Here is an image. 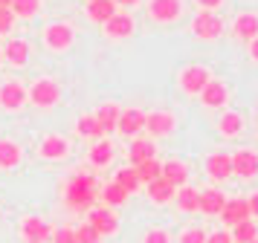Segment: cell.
Returning a JSON list of instances; mask_svg holds the SVG:
<instances>
[{"label":"cell","instance_id":"43","mask_svg":"<svg viewBox=\"0 0 258 243\" xmlns=\"http://www.w3.org/2000/svg\"><path fill=\"white\" fill-rule=\"evenodd\" d=\"M198 3H200V6H203L206 12H215V9H218V6L223 3V0H198Z\"/></svg>","mask_w":258,"mask_h":243},{"label":"cell","instance_id":"30","mask_svg":"<svg viewBox=\"0 0 258 243\" xmlns=\"http://www.w3.org/2000/svg\"><path fill=\"white\" fill-rule=\"evenodd\" d=\"M110 159H113V148H110V142H96L93 148H90V162H93V165L105 168Z\"/></svg>","mask_w":258,"mask_h":243},{"label":"cell","instance_id":"47","mask_svg":"<svg viewBox=\"0 0 258 243\" xmlns=\"http://www.w3.org/2000/svg\"><path fill=\"white\" fill-rule=\"evenodd\" d=\"M252 243H258V237H255V240H252Z\"/></svg>","mask_w":258,"mask_h":243},{"label":"cell","instance_id":"29","mask_svg":"<svg viewBox=\"0 0 258 243\" xmlns=\"http://www.w3.org/2000/svg\"><path fill=\"white\" fill-rule=\"evenodd\" d=\"M177 206H180V211H198V200H200V191H195V188H188V185H183L180 191L174 194Z\"/></svg>","mask_w":258,"mask_h":243},{"label":"cell","instance_id":"36","mask_svg":"<svg viewBox=\"0 0 258 243\" xmlns=\"http://www.w3.org/2000/svg\"><path fill=\"white\" fill-rule=\"evenodd\" d=\"M99 240H102V234H99L90 223H84V226L76 229V243H99Z\"/></svg>","mask_w":258,"mask_h":243},{"label":"cell","instance_id":"31","mask_svg":"<svg viewBox=\"0 0 258 243\" xmlns=\"http://www.w3.org/2000/svg\"><path fill=\"white\" fill-rule=\"evenodd\" d=\"M241 127H244V119L238 113H223L221 116V133L223 136H238Z\"/></svg>","mask_w":258,"mask_h":243},{"label":"cell","instance_id":"37","mask_svg":"<svg viewBox=\"0 0 258 243\" xmlns=\"http://www.w3.org/2000/svg\"><path fill=\"white\" fill-rule=\"evenodd\" d=\"M180 243H206V231L203 229H188L180 234Z\"/></svg>","mask_w":258,"mask_h":243},{"label":"cell","instance_id":"39","mask_svg":"<svg viewBox=\"0 0 258 243\" xmlns=\"http://www.w3.org/2000/svg\"><path fill=\"white\" fill-rule=\"evenodd\" d=\"M52 243H76V229H58V231H52Z\"/></svg>","mask_w":258,"mask_h":243},{"label":"cell","instance_id":"24","mask_svg":"<svg viewBox=\"0 0 258 243\" xmlns=\"http://www.w3.org/2000/svg\"><path fill=\"white\" fill-rule=\"evenodd\" d=\"M64 153H67V142L61 136H47L41 142V156L44 159H61Z\"/></svg>","mask_w":258,"mask_h":243},{"label":"cell","instance_id":"13","mask_svg":"<svg viewBox=\"0 0 258 243\" xmlns=\"http://www.w3.org/2000/svg\"><path fill=\"white\" fill-rule=\"evenodd\" d=\"M223 203H226V197L218 191V188H209V191H200V200H198V211H203V214H209V217H215V214H221Z\"/></svg>","mask_w":258,"mask_h":243},{"label":"cell","instance_id":"27","mask_svg":"<svg viewBox=\"0 0 258 243\" xmlns=\"http://www.w3.org/2000/svg\"><path fill=\"white\" fill-rule=\"evenodd\" d=\"M113 183L119 185V188H122V191H125V194H134V191H137V188H140V177H137V171H134V168H119L116 171V177H113Z\"/></svg>","mask_w":258,"mask_h":243},{"label":"cell","instance_id":"38","mask_svg":"<svg viewBox=\"0 0 258 243\" xmlns=\"http://www.w3.org/2000/svg\"><path fill=\"white\" fill-rule=\"evenodd\" d=\"M15 26V15L12 9H0V35H6Z\"/></svg>","mask_w":258,"mask_h":243},{"label":"cell","instance_id":"16","mask_svg":"<svg viewBox=\"0 0 258 243\" xmlns=\"http://www.w3.org/2000/svg\"><path fill=\"white\" fill-rule=\"evenodd\" d=\"M180 15V0H151V18L160 23L174 21Z\"/></svg>","mask_w":258,"mask_h":243},{"label":"cell","instance_id":"10","mask_svg":"<svg viewBox=\"0 0 258 243\" xmlns=\"http://www.w3.org/2000/svg\"><path fill=\"white\" fill-rule=\"evenodd\" d=\"M206 84H209V72L203 67H188V69H183V75H180V87L186 93H200Z\"/></svg>","mask_w":258,"mask_h":243},{"label":"cell","instance_id":"34","mask_svg":"<svg viewBox=\"0 0 258 243\" xmlns=\"http://www.w3.org/2000/svg\"><path fill=\"white\" fill-rule=\"evenodd\" d=\"M79 133H82V136H93V139L105 136V130L96 122V116H82V119H79Z\"/></svg>","mask_w":258,"mask_h":243},{"label":"cell","instance_id":"18","mask_svg":"<svg viewBox=\"0 0 258 243\" xmlns=\"http://www.w3.org/2000/svg\"><path fill=\"white\" fill-rule=\"evenodd\" d=\"M87 15H90V21H96V23H107L116 15V3H113V0H90V3H87Z\"/></svg>","mask_w":258,"mask_h":243},{"label":"cell","instance_id":"3","mask_svg":"<svg viewBox=\"0 0 258 243\" xmlns=\"http://www.w3.org/2000/svg\"><path fill=\"white\" fill-rule=\"evenodd\" d=\"M87 223H90L102 237H105V234H113V231L119 229V220H116V214H113L110 208H90Z\"/></svg>","mask_w":258,"mask_h":243},{"label":"cell","instance_id":"26","mask_svg":"<svg viewBox=\"0 0 258 243\" xmlns=\"http://www.w3.org/2000/svg\"><path fill=\"white\" fill-rule=\"evenodd\" d=\"M18 162H21V148L9 139H0V168H15Z\"/></svg>","mask_w":258,"mask_h":243},{"label":"cell","instance_id":"28","mask_svg":"<svg viewBox=\"0 0 258 243\" xmlns=\"http://www.w3.org/2000/svg\"><path fill=\"white\" fill-rule=\"evenodd\" d=\"M6 61H12V64H26L29 61V44L26 41H9L6 44Z\"/></svg>","mask_w":258,"mask_h":243},{"label":"cell","instance_id":"19","mask_svg":"<svg viewBox=\"0 0 258 243\" xmlns=\"http://www.w3.org/2000/svg\"><path fill=\"white\" fill-rule=\"evenodd\" d=\"M105 29L110 38H128L134 32V18L131 15H113L110 21L105 23Z\"/></svg>","mask_w":258,"mask_h":243},{"label":"cell","instance_id":"17","mask_svg":"<svg viewBox=\"0 0 258 243\" xmlns=\"http://www.w3.org/2000/svg\"><path fill=\"white\" fill-rule=\"evenodd\" d=\"M160 177H163L165 183H171L174 188H177V185L183 188V183L188 180V168L183 165V162H177V159H168V162L163 165V168H160Z\"/></svg>","mask_w":258,"mask_h":243},{"label":"cell","instance_id":"46","mask_svg":"<svg viewBox=\"0 0 258 243\" xmlns=\"http://www.w3.org/2000/svg\"><path fill=\"white\" fill-rule=\"evenodd\" d=\"M12 6V0H0V9H9Z\"/></svg>","mask_w":258,"mask_h":243},{"label":"cell","instance_id":"42","mask_svg":"<svg viewBox=\"0 0 258 243\" xmlns=\"http://www.w3.org/2000/svg\"><path fill=\"white\" fill-rule=\"evenodd\" d=\"M246 206H249V217H258V191L246 200Z\"/></svg>","mask_w":258,"mask_h":243},{"label":"cell","instance_id":"1","mask_svg":"<svg viewBox=\"0 0 258 243\" xmlns=\"http://www.w3.org/2000/svg\"><path fill=\"white\" fill-rule=\"evenodd\" d=\"M64 200L73 211H84L96 203V177L90 174H79L67 183V191H64Z\"/></svg>","mask_w":258,"mask_h":243},{"label":"cell","instance_id":"21","mask_svg":"<svg viewBox=\"0 0 258 243\" xmlns=\"http://www.w3.org/2000/svg\"><path fill=\"white\" fill-rule=\"evenodd\" d=\"M200 99H203L206 107H221V104L226 102V87H223L221 81H209V84L200 90Z\"/></svg>","mask_w":258,"mask_h":243},{"label":"cell","instance_id":"23","mask_svg":"<svg viewBox=\"0 0 258 243\" xmlns=\"http://www.w3.org/2000/svg\"><path fill=\"white\" fill-rule=\"evenodd\" d=\"M119 113H122V110H119L116 104H102V107L96 110V122L102 125V130H105V133H107V130H116Z\"/></svg>","mask_w":258,"mask_h":243},{"label":"cell","instance_id":"11","mask_svg":"<svg viewBox=\"0 0 258 243\" xmlns=\"http://www.w3.org/2000/svg\"><path fill=\"white\" fill-rule=\"evenodd\" d=\"M44 41L52 49H67L73 44V29L67 23H52V26H47V32H44Z\"/></svg>","mask_w":258,"mask_h":243},{"label":"cell","instance_id":"20","mask_svg":"<svg viewBox=\"0 0 258 243\" xmlns=\"http://www.w3.org/2000/svg\"><path fill=\"white\" fill-rule=\"evenodd\" d=\"M174 194H177V188L171 183H165L163 177H157V180L148 183V197L154 203H168V200H174Z\"/></svg>","mask_w":258,"mask_h":243},{"label":"cell","instance_id":"2","mask_svg":"<svg viewBox=\"0 0 258 243\" xmlns=\"http://www.w3.org/2000/svg\"><path fill=\"white\" fill-rule=\"evenodd\" d=\"M58 96H61L58 84L49 81V78H41L29 87V99H32V104H38V107H52V104L58 102Z\"/></svg>","mask_w":258,"mask_h":243},{"label":"cell","instance_id":"7","mask_svg":"<svg viewBox=\"0 0 258 243\" xmlns=\"http://www.w3.org/2000/svg\"><path fill=\"white\" fill-rule=\"evenodd\" d=\"M223 32V23L218 21V15L215 12H200L198 18H195V35L198 38H218Z\"/></svg>","mask_w":258,"mask_h":243},{"label":"cell","instance_id":"41","mask_svg":"<svg viewBox=\"0 0 258 243\" xmlns=\"http://www.w3.org/2000/svg\"><path fill=\"white\" fill-rule=\"evenodd\" d=\"M206 243H232V237L226 231H215V234H206Z\"/></svg>","mask_w":258,"mask_h":243},{"label":"cell","instance_id":"9","mask_svg":"<svg viewBox=\"0 0 258 243\" xmlns=\"http://www.w3.org/2000/svg\"><path fill=\"white\" fill-rule=\"evenodd\" d=\"M145 127H148V133H154V136H165V133L174 130V116L165 113V110H154V113L145 116Z\"/></svg>","mask_w":258,"mask_h":243},{"label":"cell","instance_id":"14","mask_svg":"<svg viewBox=\"0 0 258 243\" xmlns=\"http://www.w3.org/2000/svg\"><path fill=\"white\" fill-rule=\"evenodd\" d=\"M128 156H131V168H137L142 162L154 159V156H157V148H154V142H148V139H134Z\"/></svg>","mask_w":258,"mask_h":243},{"label":"cell","instance_id":"22","mask_svg":"<svg viewBox=\"0 0 258 243\" xmlns=\"http://www.w3.org/2000/svg\"><path fill=\"white\" fill-rule=\"evenodd\" d=\"M235 35L238 38H246V41H252L258 38V18L255 15H238V21H235Z\"/></svg>","mask_w":258,"mask_h":243},{"label":"cell","instance_id":"32","mask_svg":"<svg viewBox=\"0 0 258 243\" xmlns=\"http://www.w3.org/2000/svg\"><path fill=\"white\" fill-rule=\"evenodd\" d=\"M102 200H105L107 206H125L128 194H125V191H122L116 183H107L105 188H102Z\"/></svg>","mask_w":258,"mask_h":243},{"label":"cell","instance_id":"5","mask_svg":"<svg viewBox=\"0 0 258 243\" xmlns=\"http://www.w3.org/2000/svg\"><path fill=\"white\" fill-rule=\"evenodd\" d=\"M221 217L226 226H235V223H244L249 220V206H246L244 197H235V200H226L221 208Z\"/></svg>","mask_w":258,"mask_h":243},{"label":"cell","instance_id":"45","mask_svg":"<svg viewBox=\"0 0 258 243\" xmlns=\"http://www.w3.org/2000/svg\"><path fill=\"white\" fill-rule=\"evenodd\" d=\"M113 3H122V6H134V3H140V0H113Z\"/></svg>","mask_w":258,"mask_h":243},{"label":"cell","instance_id":"15","mask_svg":"<svg viewBox=\"0 0 258 243\" xmlns=\"http://www.w3.org/2000/svg\"><path fill=\"white\" fill-rule=\"evenodd\" d=\"M206 174L215 180H226L232 174V156L229 153H212L206 159Z\"/></svg>","mask_w":258,"mask_h":243},{"label":"cell","instance_id":"35","mask_svg":"<svg viewBox=\"0 0 258 243\" xmlns=\"http://www.w3.org/2000/svg\"><path fill=\"white\" fill-rule=\"evenodd\" d=\"M38 6H41L38 0H12L9 9H12L15 18H32V15L38 12Z\"/></svg>","mask_w":258,"mask_h":243},{"label":"cell","instance_id":"40","mask_svg":"<svg viewBox=\"0 0 258 243\" xmlns=\"http://www.w3.org/2000/svg\"><path fill=\"white\" fill-rule=\"evenodd\" d=\"M145 243H168V234L163 229H151L145 234Z\"/></svg>","mask_w":258,"mask_h":243},{"label":"cell","instance_id":"25","mask_svg":"<svg viewBox=\"0 0 258 243\" xmlns=\"http://www.w3.org/2000/svg\"><path fill=\"white\" fill-rule=\"evenodd\" d=\"M232 243H252L258 237V226L252 220H244V223H235L232 226Z\"/></svg>","mask_w":258,"mask_h":243},{"label":"cell","instance_id":"44","mask_svg":"<svg viewBox=\"0 0 258 243\" xmlns=\"http://www.w3.org/2000/svg\"><path fill=\"white\" fill-rule=\"evenodd\" d=\"M249 55L258 61V38H252V41H249Z\"/></svg>","mask_w":258,"mask_h":243},{"label":"cell","instance_id":"6","mask_svg":"<svg viewBox=\"0 0 258 243\" xmlns=\"http://www.w3.org/2000/svg\"><path fill=\"white\" fill-rule=\"evenodd\" d=\"M21 231H24L26 243H47L49 237H52L49 223H44L41 217H26L24 226H21Z\"/></svg>","mask_w":258,"mask_h":243},{"label":"cell","instance_id":"8","mask_svg":"<svg viewBox=\"0 0 258 243\" xmlns=\"http://www.w3.org/2000/svg\"><path fill=\"white\" fill-rule=\"evenodd\" d=\"M232 174H238V177H255L258 174V153L255 150H238L232 156Z\"/></svg>","mask_w":258,"mask_h":243},{"label":"cell","instance_id":"4","mask_svg":"<svg viewBox=\"0 0 258 243\" xmlns=\"http://www.w3.org/2000/svg\"><path fill=\"white\" fill-rule=\"evenodd\" d=\"M142 127H145V113L137 110V107H128L119 113V122H116V130L122 136H137Z\"/></svg>","mask_w":258,"mask_h":243},{"label":"cell","instance_id":"33","mask_svg":"<svg viewBox=\"0 0 258 243\" xmlns=\"http://www.w3.org/2000/svg\"><path fill=\"white\" fill-rule=\"evenodd\" d=\"M160 162L157 159H148V162H142V165H137L134 171H137V177H140V183H151V180H157L160 177Z\"/></svg>","mask_w":258,"mask_h":243},{"label":"cell","instance_id":"12","mask_svg":"<svg viewBox=\"0 0 258 243\" xmlns=\"http://www.w3.org/2000/svg\"><path fill=\"white\" fill-rule=\"evenodd\" d=\"M24 102H26L24 84H18V81H6V84L0 87V104H3V107H9V110H18V107H21Z\"/></svg>","mask_w":258,"mask_h":243}]
</instances>
